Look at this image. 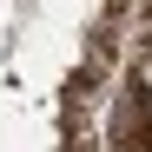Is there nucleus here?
Instances as JSON below:
<instances>
[{
	"mask_svg": "<svg viewBox=\"0 0 152 152\" xmlns=\"http://www.w3.org/2000/svg\"><path fill=\"white\" fill-rule=\"evenodd\" d=\"M113 152H152V99H145V86H126L119 113H113Z\"/></svg>",
	"mask_w": 152,
	"mask_h": 152,
	"instance_id": "obj_1",
	"label": "nucleus"
}]
</instances>
